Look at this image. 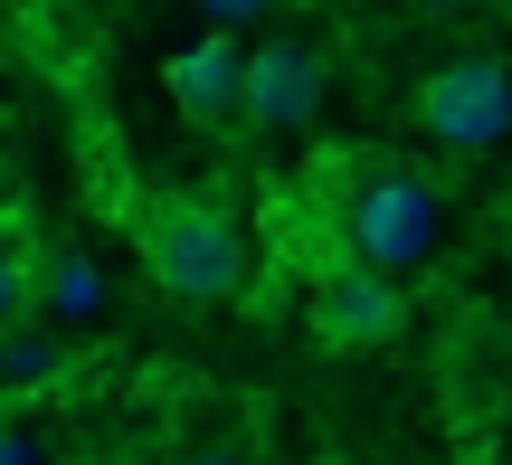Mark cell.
Segmentation results:
<instances>
[{
    "mask_svg": "<svg viewBox=\"0 0 512 465\" xmlns=\"http://www.w3.org/2000/svg\"><path fill=\"white\" fill-rule=\"evenodd\" d=\"M143 266L171 304H219V295H238L247 247L209 200H152L143 209Z\"/></svg>",
    "mask_w": 512,
    "mask_h": 465,
    "instance_id": "cell-1",
    "label": "cell"
},
{
    "mask_svg": "<svg viewBox=\"0 0 512 465\" xmlns=\"http://www.w3.org/2000/svg\"><path fill=\"white\" fill-rule=\"evenodd\" d=\"M446 209H437V181L408 162H380L361 190H351L342 209V238L361 247V266H380V276H408V266H427V247H437Z\"/></svg>",
    "mask_w": 512,
    "mask_h": 465,
    "instance_id": "cell-2",
    "label": "cell"
},
{
    "mask_svg": "<svg viewBox=\"0 0 512 465\" xmlns=\"http://www.w3.org/2000/svg\"><path fill=\"white\" fill-rule=\"evenodd\" d=\"M418 124L437 133L446 152H494L512 143V67L503 57H446L437 76L418 86Z\"/></svg>",
    "mask_w": 512,
    "mask_h": 465,
    "instance_id": "cell-3",
    "label": "cell"
},
{
    "mask_svg": "<svg viewBox=\"0 0 512 465\" xmlns=\"http://www.w3.org/2000/svg\"><path fill=\"white\" fill-rule=\"evenodd\" d=\"M323 48H304V38H266V48H247V86H238V114L256 133H294L323 114Z\"/></svg>",
    "mask_w": 512,
    "mask_h": 465,
    "instance_id": "cell-4",
    "label": "cell"
},
{
    "mask_svg": "<svg viewBox=\"0 0 512 465\" xmlns=\"http://www.w3.org/2000/svg\"><path fill=\"white\" fill-rule=\"evenodd\" d=\"M399 285L380 276V266H332L323 285H313V333L332 342V352H380L389 333H399Z\"/></svg>",
    "mask_w": 512,
    "mask_h": 465,
    "instance_id": "cell-5",
    "label": "cell"
},
{
    "mask_svg": "<svg viewBox=\"0 0 512 465\" xmlns=\"http://www.w3.org/2000/svg\"><path fill=\"white\" fill-rule=\"evenodd\" d=\"M238 86H247V48L228 29L190 38V48L171 57V105H181L190 124H228V114H238Z\"/></svg>",
    "mask_w": 512,
    "mask_h": 465,
    "instance_id": "cell-6",
    "label": "cell"
},
{
    "mask_svg": "<svg viewBox=\"0 0 512 465\" xmlns=\"http://www.w3.org/2000/svg\"><path fill=\"white\" fill-rule=\"evenodd\" d=\"M29 295L48 304V314H95V304H105V285H95L86 257H48V266H29Z\"/></svg>",
    "mask_w": 512,
    "mask_h": 465,
    "instance_id": "cell-7",
    "label": "cell"
},
{
    "mask_svg": "<svg viewBox=\"0 0 512 465\" xmlns=\"http://www.w3.org/2000/svg\"><path fill=\"white\" fill-rule=\"evenodd\" d=\"M57 361L67 352H57L48 333H10V323H0V380H48Z\"/></svg>",
    "mask_w": 512,
    "mask_h": 465,
    "instance_id": "cell-8",
    "label": "cell"
},
{
    "mask_svg": "<svg viewBox=\"0 0 512 465\" xmlns=\"http://www.w3.org/2000/svg\"><path fill=\"white\" fill-rule=\"evenodd\" d=\"M0 465H48V447H38V428H29L19 399H0Z\"/></svg>",
    "mask_w": 512,
    "mask_h": 465,
    "instance_id": "cell-9",
    "label": "cell"
},
{
    "mask_svg": "<svg viewBox=\"0 0 512 465\" xmlns=\"http://www.w3.org/2000/svg\"><path fill=\"white\" fill-rule=\"evenodd\" d=\"M19 304H29V257L0 247V323H19Z\"/></svg>",
    "mask_w": 512,
    "mask_h": 465,
    "instance_id": "cell-10",
    "label": "cell"
},
{
    "mask_svg": "<svg viewBox=\"0 0 512 465\" xmlns=\"http://www.w3.org/2000/svg\"><path fill=\"white\" fill-rule=\"evenodd\" d=\"M200 10L219 19V29H238V19H256V10H266V0H200Z\"/></svg>",
    "mask_w": 512,
    "mask_h": 465,
    "instance_id": "cell-11",
    "label": "cell"
},
{
    "mask_svg": "<svg viewBox=\"0 0 512 465\" xmlns=\"http://www.w3.org/2000/svg\"><path fill=\"white\" fill-rule=\"evenodd\" d=\"M181 465H247L238 447H200V456H181Z\"/></svg>",
    "mask_w": 512,
    "mask_h": 465,
    "instance_id": "cell-12",
    "label": "cell"
},
{
    "mask_svg": "<svg viewBox=\"0 0 512 465\" xmlns=\"http://www.w3.org/2000/svg\"><path fill=\"white\" fill-rule=\"evenodd\" d=\"M427 10H456V0H427Z\"/></svg>",
    "mask_w": 512,
    "mask_h": 465,
    "instance_id": "cell-13",
    "label": "cell"
},
{
    "mask_svg": "<svg viewBox=\"0 0 512 465\" xmlns=\"http://www.w3.org/2000/svg\"><path fill=\"white\" fill-rule=\"evenodd\" d=\"M503 219H512V200H503Z\"/></svg>",
    "mask_w": 512,
    "mask_h": 465,
    "instance_id": "cell-14",
    "label": "cell"
}]
</instances>
